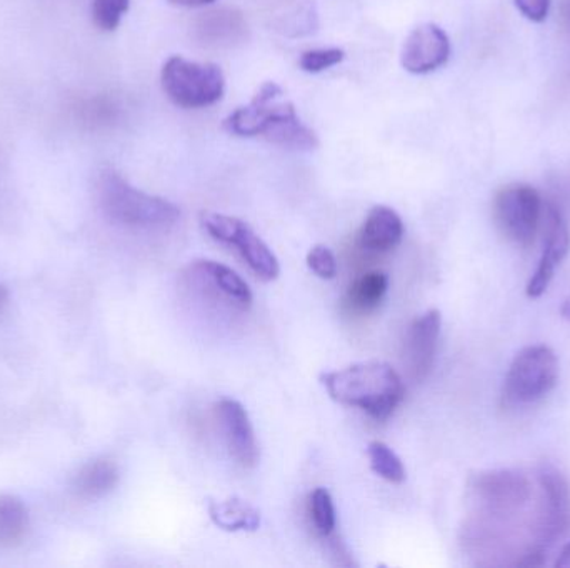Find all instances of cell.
Listing matches in <instances>:
<instances>
[{
	"label": "cell",
	"instance_id": "obj_6",
	"mask_svg": "<svg viewBox=\"0 0 570 568\" xmlns=\"http://www.w3.org/2000/svg\"><path fill=\"white\" fill-rule=\"evenodd\" d=\"M200 223L214 240L234 247L261 280L273 282L279 277V260L244 220L226 213L203 212Z\"/></svg>",
	"mask_w": 570,
	"mask_h": 568
},
{
	"label": "cell",
	"instance_id": "obj_7",
	"mask_svg": "<svg viewBox=\"0 0 570 568\" xmlns=\"http://www.w3.org/2000/svg\"><path fill=\"white\" fill-rule=\"evenodd\" d=\"M544 200L528 183L502 187L494 199V219L501 232L521 247L534 243L541 227Z\"/></svg>",
	"mask_w": 570,
	"mask_h": 568
},
{
	"label": "cell",
	"instance_id": "obj_9",
	"mask_svg": "<svg viewBox=\"0 0 570 568\" xmlns=\"http://www.w3.org/2000/svg\"><path fill=\"white\" fill-rule=\"evenodd\" d=\"M542 227H544V250L534 276L529 280L525 293L531 299L544 296L554 279L556 269L568 257L570 250V232L568 222L561 210L552 202H544L542 209Z\"/></svg>",
	"mask_w": 570,
	"mask_h": 568
},
{
	"label": "cell",
	"instance_id": "obj_27",
	"mask_svg": "<svg viewBox=\"0 0 570 568\" xmlns=\"http://www.w3.org/2000/svg\"><path fill=\"white\" fill-rule=\"evenodd\" d=\"M561 16L566 30H568L570 36V0H561Z\"/></svg>",
	"mask_w": 570,
	"mask_h": 568
},
{
	"label": "cell",
	"instance_id": "obj_21",
	"mask_svg": "<svg viewBox=\"0 0 570 568\" xmlns=\"http://www.w3.org/2000/svg\"><path fill=\"white\" fill-rule=\"evenodd\" d=\"M129 7L130 0H92L94 26L102 32H114Z\"/></svg>",
	"mask_w": 570,
	"mask_h": 568
},
{
	"label": "cell",
	"instance_id": "obj_24",
	"mask_svg": "<svg viewBox=\"0 0 570 568\" xmlns=\"http://www.w3.org/2000/svg\"><path fill=\"white\" fill-rule=\"evenodd\" d=\"M307 266L318 279L332 280L337 276V259L327 246L312 247L307 253Z\"/></svg>",
	"mask_w": 570,
	"mask_h": 568
},
{
	"label": "cell",
	"instance_id": "obj_23",
	"mask_svg": "<svg viewBox=\"0 0 570 568\" xmlns=\"http://www.w3.org/2000/svg\"><path fill=\"white\" fill-rule=\"evenodd\" d=\"M344 59L345 52L342 49L307 50L298 59V66L304 72L318 73L337 66Z\"/></svg>",
	"mask_w": 570,
	"mask_h": 568
},
{
	"label": "cell",
	"instance_id": "obj_18",
	"mask_svg": "<svg viewBox=\"0 0 570 568\" xmlns=\"http://www.w3.org/2000/svg\"><path fill=\"white\" fill-rule=\"evenodd\" d=\"M307 512L312 527H314L318 537L328 539V537L334 536L337 517H335L334 500H332L327 490L318 487L308 496Z\"/></svg>",
	"mask_w": 570,
	"mask_h": 568
},
{
	"label": "cell",
	"instance_id": "obj_8",
	"mask_svg": "<svg viewBox=\"0 0 570 568\" xmlns=\"http://www.w3.org/2000/svg\"><path fill=\"white\" fill-rule=\"evenodd\" d=\"M184 280L197 296L216 306L237 312H247L253 307L254 297L246 280L216 260H194L187 267Z\"/></svg>",
	"mask_w": 570,
	"mask_h": 568
},
{
	"label": "cell",
	"instance_id": "obj_29",
	"mask_svg": "<svg viewBox=\"0 0 570 568\" xmlns=\"http://www.w3.org/2000/svg\"><path fill=\"white\" fill-rule=\"evenodd\" d=\"M7 303H9V292H7L6 287L0 286V313L6 309Z\"/></svg>",
	"mask_w": 570,
	"mask_h": 568
},
{
	"label": "cell",
	"instance_id": "obj_20",
	"mask_svg": "<svg viewBox=\"0 0 570 568\" xmlns=\"http://www.w3.org/2000/svg\"><path fill=\"white\" fill-rule=\"evenodd\" d=\"M200 29L206 32V37H209V39L223 42V40L230 39V37L234 39L237 33L246 29V26H244L240 13H236L234 10H217V12L207 13Z\"/></svg>",
	"mask_w": 570,
	"mask_h": 568
},
{
	"label": "cell",
	"instance_id": "obj_25",
	"mask_svg": "<svg viewBox=\"0 0 570 568\" xmlns=\"http://www.w3.org/2000/svg\"><path fill=\"white\" fill-rule=\"evenodd\" d=\"M514 3L519 12L532 22H544L551 9V0H514Z\"/></svg>",
	"mask_w": 570,
	"mask_h": 568
},
{
	"label": "cell",
	"instance_id": "obj_11",
	"mask_svg": "<svg viewBox=\"0 0 570 568\" xmlns=\"http://www.w3.org/2000/svg\"><path fill=\"white\" fill-rule=\"evenodd\" d=\"M216 416L234 462L243 469H254L261 459L259 444L243 403L234 399H223L216 406Z\"/></svg>",
	"mask_w": 570,
	"mask_h": 568
},
{
	"label": "cell",
	"instance_id": "obj_17",
	"mask_svg": "<svg viewBox=\"0 0 570 568\" xmlns=\"http://www.w3.org/2000/svg\"><path fill=\"white\" fill-rule=\"evenodd\" d=\"M29 532V510L16 496H0V547L22 542Z\"/></svg>",
	"mask_w": 570,
	"mask_h": 568
},
{
	"label": "cell",
	"instance_id": "obj_14",
	"mask_svg": "<svg viewBox=\"0 0 570 568\" xmlns=\"http://www.w3.org/2000/svg\"><path fill=\"white\" fill-rule=\"evenodd\" d=\"M119 484V469L109 459H97L83 466L73 479L72 489L80 499H102Z\"/></svg>",
	"mask_w": 570,
	"mask_h": 568
},
{
	"label": "cell",
	"instance_id": "obj_5",
	"mask_svg": "<svg viewBox=\"0 0 570 568\" xmlns=\"http://www.w3.org/2000/svg\"><path fill=\"white\" fill-rule=\"evenodd\" d=\"M559 380V360L548 346L522 349L512 360L502 389V403L528 406L548 396Z\"/></svg>",
	"mask_w": 570,
	"mask_h": 568
},
{
	"label": "cell",
	"instance_id": "obj_15",
	"mask_svg": "<svg viewBox=\"0 0 570 568\" xmlns=\"http://www.w3.org/2000/svg\"><path fill=\"white\" fill-rule=\"evenodd\" d=\"M389 289V277L387 273L374 272L362 273L361 277L351 283V287L345 293L344 303L352 313H364L372 312L381 306L382 299Z\"/></svg>",
	"mask_w": 570,
	"mask_h": 568
},
{
	"label": "cell",
	"instance_id": "obj_30",
	"mask_svg": "<svg viewBox=\"0 0 570 568\" xmlns=\"http://www.w3.org/2000/svg\"><path fill=\"white\" fill-rule=\"evenodd\" d=\"M562 312H564V316L569 317V319H570V300H568V302H566V306H564V309H562Z\"/></svg>",
	"mask_w": 570,
	"mask_h": 568
},
{
	"label": "cell",
	"instance_id": "obj_10",
	"mask_svg": "<svg viewBox=\"0 0 570 568\" xmlns=\"http://www.w3.org/2000/svg\"><path fill=\"white\" fill-rule=\"evenodd\" d=\"M442 316L439 310L431 309L419 316L409 326L404 339L405 370L414 382H424L435 362L439 336H441Z\"/></svg>",
	"mask_w": 570,
	"mask_h": 568
},
{
	"label": "cell",
	"instance_id": "obj_28",
	"mask_svg": "<svg viewBox=\"0 0 570 568\" xmlns=\"http://www.w3.org/2000/svg\"><path fill=\"white\" fill-rule=\"evenodd\" d=\"M556 567H570V544L562 549L561 557H559L558 562H556Z\"/></svg>",
	"mask_w": 570,
	"mask_h": 568
},
{
	"label": "cell",
	"instance_id": "obj_3",
	"mask_svg": "<svg viewBox=\"0 0 570 568\" xmlns=\"http://www.w3.org/2000/svg\"><path fill=\"white\" fill-rule=\"evenodd\" d=\"M99 203L107 219L132 229H167L179 220L180 210L163 197L130 186L119 172L106 169L97 180Z\"/></svg>",
	"mask_w": 570,
	"mask_h": 568
},
{
	"label": "cell",
	"instance_id": "obj_19",
	"mask_svg": "<svg viewBox=\"0 0 570 568\" xmlns=\"http://www.w3.org/2000/svg\"><path fill=\"white\" fill-rule=\"evenodd\" d=\"M368 464L372 472L389 484H402L405 480V469L397 454L384 442L368 444Z\"/></svg>",
	"mask_w": 570,
	"mask_h": 568
},
{
	"label": "cell",
	"instance_id": "obj_4",
	"mask_svg": "<svg viewBox=\"0 0 570 568\" xmlns=\"http://www.w3.org/2000/svg\"><path fill=\"white\" fill-rule=\"evenodd\" d=\"M164 92L183 109H204L223 99L226 77L216 63H199L174 56L160 72Z\"/></svg>",
	"mask_w": 570,
	"mask_h": 568
},
{
	"label": "cell",
	"instance_id": "obj_16",
	"mask_svg": "<svg viewBox=\"0 0 570 568\" xmlns=\"http://www.w3.org/2000/svg\"><path fill=\"white\" fill-rule=\"evenodd\" d=\"M209 516L219 529L227 532H254L261 526L259 512L240 499L210 504Z\"/></svg>",
	"mask_w": 570,
	"mask_h": 568
},
{
	"label": "cell",
	"instance_id": "obj_1",
	"mask_svg": "<svg viewBox=\"0 0 570 568\" xmlns=\"http://www.w3.org/2000/svg\"><path fill=\"white\" fill-rule=\"evenodd\" d=\"M283 97L276 82L264 83L249 106L239 107L224 120V129L237 137H263L287 149H317L314 130L302 123L294 103Z\"/></svg>",
	"mask_w": 570,
	"mask_h": 568
},
{
	"label": "cell",
	"instance_id": "obj_22",
	"mask_svg": "<svg viewBox=\"0 0 570 568\" xmlns=\"http://www.w3.org/2000/svg\"><path fill=\"white\" fill-rule=\"evenodd\" d=\"M317 26V10H315L314 3H305L291 16H285L283 22L279 23V30H283L288 37H301L315 32Z\"/></svg>",
	"mask_w": 570,
	"mask_h": 568
},
{
	"label": "cell",
	"instance_id": "obj_12",
	"mask_svg": "<svg viewBox=\"0 0 570 568\" xmlns=\"http://www.w3.org/2000/svg\"><path fill=\"white\" fill-rule=\"evenodd\" d=\"M451 57V40L444 29L435 23L415 27L402 47L401 62L407 72L415 76L435 72Z\"/></svg>",
	"mask_w": 570,
	"mask_h": 568
},
{
	"label": "cell",
	"instance_id": "obj_13",
	"mask_svg": "<svg viewBox=\"0 0 570 568\" xmlns=\"http://www.w3.org/2000/svg\"><path fill=\"white\" fill-rule=\"evenodd\" d=\"M404 237V222L391 207L377 206L367 213L355 236V246L368 256L391 252Z\"/></svg>",
	"mask_w": 570,
	"mask_h": 568
},
{
	"label": "cell",
	"instance_id": "obj_2",
	"mask_svg": "<svg viewBox=\"0 0 570 568\" xmlns=\"http://www.w3.org/2000/svg\"><path fill=\"white\" fill-rule=\"evenodd\" d=\"M321 382L332 400L361 409L377 420L389 419L405 397L404 380L397 370L379 360L324 373Z\"/></svg>",
	"mask_w": 570,
	"mask_h": 568
},
{
	"label": "cell",
	"instance_id": "obj_26",
	"mask_svg": "<svg viewBox=\"0 0 570 568\" xmlns=\"http://www.w3.org/2000/svg\"><path fill=\"white\" fill-rule=\"evenodd\" d=\"M169 2L183 7H203L207 6V3L216 2V0H169Z\"/></svg>",
	"mask_w": 570,
	"mask_h": 568
}]
</instances>
